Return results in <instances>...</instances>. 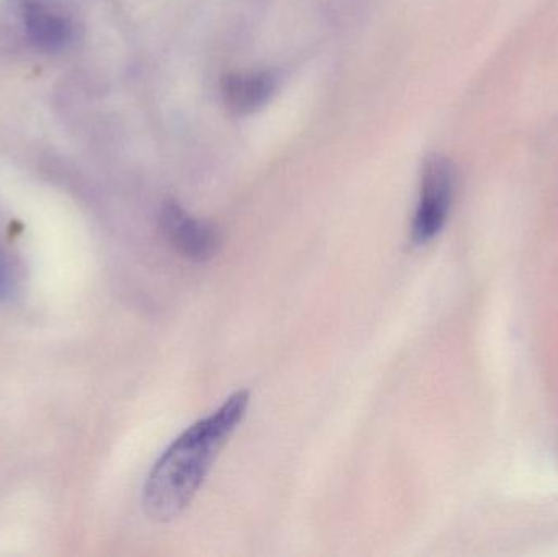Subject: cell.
I'll return each mask as SVG.
<instances>
[{"label": "cell", "mask_w": 558, "mask_h": 557, "mask_svg": "<svg viewBox=\"0 0 558 557\" xmlns=\"http://www.w3.org/2000/svg\"><path fill=\"white\" fill-rule=\"evenodd\" d=\"M251 395L238 391L169 445L144 484L143 506L156 522H172L202 489L219 451L247 415Z\"/></svg>", "instance_id": "obj_1"}, {"label": "cell", "mask_w": 558, "mask_h": 557, "mask_svg": "<svg viewBox=\"0 0 558 557\" xmlns=\"http://www.w3.org/2000/svg\"><path fill=\"white\" fill-rule=\"evenodd\" d=\"M456 170L451 160L433 154L423 164L418 203L412 222V242L426 245L438 238L451 215Z\"/></svg>", "instance_id": "obj_2"}, {"label": "cell", "mask_w": 558, "mask_h": 557, "mask_svg": "<svg viewBox=\"0 0 558 557\" xmlns=\"http://www.w3.org/2000/svg\"><path fill=\"white\" fill-rule=\"evenodd\" d=\"M160 229L173 251L193 262L211 261L221 249V232L211 222L190 215L180 203L167 202L160 211Z\"/></svg>", "instance_id": "obj_3"}, {"label": "cell", "mask_w": 558, "mask_h": 557, "mask_svg": "<svg viewBox=\"0 0 558 557\" xmlns=\"http://www.w3.org/2000/svg\"><path fill=\"white\" fill-rule=\"evenodd\" d=\"M277 81L267 71L231 72L222 78L221 92L229 110L238 114L257 111L274 97Z\"/></svg>", "instance_id": "obj_4"}, {"label": "cell", "mask_w": 558, "mask_h": 557, "mask_svg": "<svg viewBox=\"0 0 558 557\" xmlns=\"http://www.w3.org/2000/svg\"><path fill=\"white\" fill-rule=\"evenodd\" d=\"M29 38L45 49H58L71 38V25L64 16L41 5H28L25 12Z\"/></svg>", "instance_id": "obj_5"}, {"label": "cell", "mask_w": 558, "mask_h": 557, "mask_svg": "<svg viewBox=\"0 0 558 557\" xmlns=\"http://www.w3.org/2000/svg\"><path fill=\"white\" fill-rule=\"evenodd\" d=\"M5 291H7L5 270H3L2 265H0V296H2V294H5Z\"/></svg>", "instance_id": "obj_6"}]
</instances>
